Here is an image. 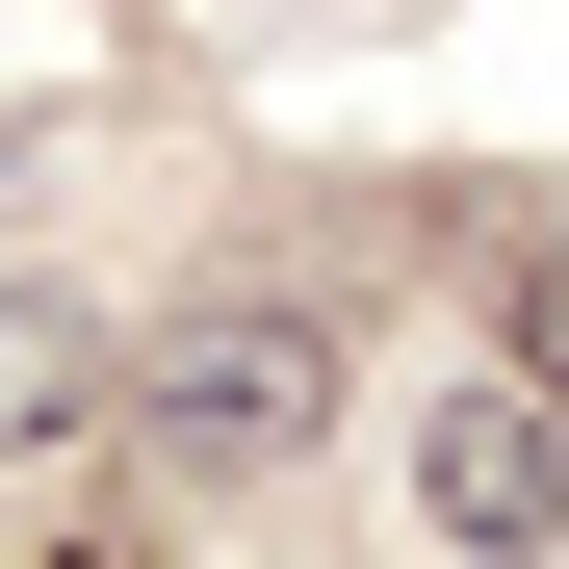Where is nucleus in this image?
I'll use <instances>...</instances> for the list:
<instances>
[{
    "label": "nucleus",
    "mask_w": 569,
    "mask_h": 569,
    "mask_svg": "<svg viewBox=\"0 0 569 569\" xmlns=\"http://www.w3.org/2000/svg\"><path fill=\"white\" fill-rule=\"evenodd\" d=\"M492 362L569 415V208H492Z\"/></svg>",
    "instance_id": "4"
},
{
    "label": "nucleus",
    "mask_w": 569,
    "mask_h": 569,
    "mask_svg": "<svg viewBox=\"0 0 569 569\" xmlns=\"http://www.w3.org/2000/svg\"><path fill=\"white\" fill-rule=\"evenodd\" d=\"M104 440H130V311L104 284H0V492H52Z\"/></svg>",
    "instance_id": "3"
},
{
    "label": "nucleus",
    "mask_w": 569,
    "mask_h": 569,
    "mask_svg": "<svg viewBox=\"0 0 569 569\" xmlns=\"http://www.w3.org/2000/svg\"><path fill=\"white\" fill-rule=\"evenodd\" d=\"M362 415V311L284 259H208L181 311H130V492H284Z\"/></svg>",
    "instance_id": "1"
},
{
    "label": "nucleus",
    "mask_w": 569,
    "mask_h": 569,
    "mask_svg": "<svg viewBox=\"0 0 569 569\" xmlns=\"http://www.w3.org/2000/svg\"><path fill=\"white\" fill-rule=\"evenodd\" d=\"M415 543L440 569H569V415L518 389V362H466V389L415 415Z\"/></svg>",
    "instance_id": "2"
}]
</instances>
